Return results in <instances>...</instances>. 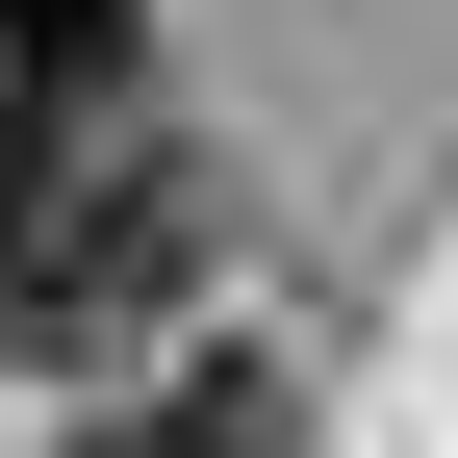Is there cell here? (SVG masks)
<instances>
[{"mask_svg":"<svg viewBox=\"0 0 458 458\" xmlns=\"http://www.w3.org/2000/svg\"><path fill=\"white\" fill-rule=\"evenodd\" d=\"M204 280V179L153 128H51V179L0 204V357H128Z\"/></svg>","mask_w":458,"mask_h":458,"instance_id":"6da1fadb","label":"cell"},{"mask_svg":"<svg viewBox=\"0 0 458 458\" xmlns=\"http://www.w3.org/2000/svg\"><path fill=\"white\" fill-rule=\"evenodd\" d=\"M77 458H306V408H280L255 357H204V382H128V408H102Z\"/></svg>","mask_w":458,"mask_h":458,"instance_id":"7a4b0ae2","label":"cell"},{"mask_svg":"<svg viewBox=\"0 0 458 458\" xmlns=\"http://www.w3.org/2000/svg\"><path fill=\"white\" fill-rule=\"evenodd\" d=\"M0 102H51V128H128V0H0Z\"/></svg>","mask_w":458,"mask_h":458,"instance_id":"3957f363","label":"cell"}]
</instances>
